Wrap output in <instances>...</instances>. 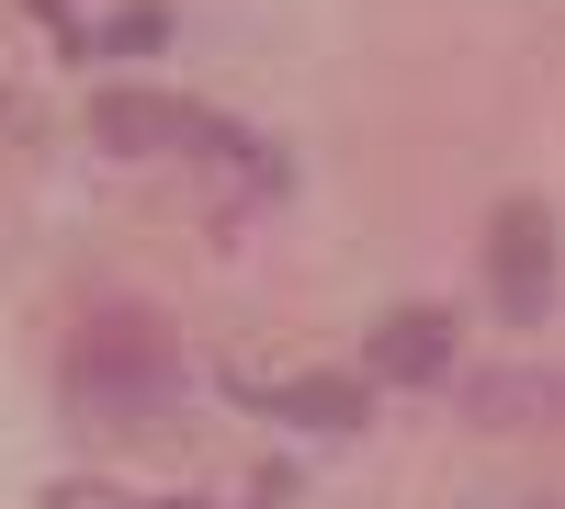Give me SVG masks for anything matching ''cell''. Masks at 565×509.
<instances>
[{"label": "cell", "instance_id": "obj_1", "mask_svg": "<svg viewBox=\"0 0 565 509\" xmlns=\"http://www.w3.org/2000/svg\"><path fill=\"white\" fill-rule=\"evenodd\" d=\"M90 136H103V148H125V159H159V148L249 159V136H238V125H215V114H193V103H170V91H103V103H90Z\"/></svg>", "mask_w": 565, "mask_h": 509}, {"label": "cell", "instance_id": "obj_2", "mask_svg": "<svg viewBox=\"0 0 565 509\" xmlns=\"http://www.w3.org/2000/svg\"><path fill=\"white\" fill-rule=\"evenodd\" d=\"M181 385V351L170 329H148V317H103V329L79 340V396H103V407H159Z\"/></svg>", "mask_w": 565, "mask_h": 509}, {"label": "cell", "instance_id": "obj_3", "mask_svg": "<svg viewBox=\"0 0 565 509\" xmlns=\"http://www.w3.org/2000/svg\"><path fill=\"white\" fill-rule=\"evenodd\" d=\"M487 295H498L509 329H543V317H554V215H543V204H509V215H498Z\"/></svg>", "mask_w": 565, "mask_h": 509}, {"label": "cell", "instance_id": "obj_4", "mask_svg": "<svg viewBox=\"0 0 565 509\" xmlns=\"http://www.w3.org/2000/svg\"><path fill=\"white\" fill-rule=\"evenodd\" d=\"M362 374H373V385H430V374H452V317H441V306H396V317H373Z\"/></svg>", "mask_w": 565, "mask_h": 509}, {"label": "cell", "instance_id": "obj_5", "mask_svg": "<svg viewBox=\"0 0 565 509\" xmlns=\"http://www.w3.org/2000/svg\"><path fill=\"white\" fill-rule=\"evenodd\" d=\"M271 407H282L295 431H362V407H373V396H362L351 374H306V385H282Z\"/></svg>", "mask_w": 565, "mask_h": 509}, {"label": "cell", "instance_id": "obj_6", "mask_svg": "<svg viewBox=\"0 0 565 509\" xmlns=\"http://www.w3.org/2000/svg\"><path fill=\"white\" fill-rule=\"evenodd\" d=\"M554 407H565V374H487V385H476V420H487V431L554 420Z\"/></svg>", "mask_w": 565, "mask_h": 509}]
</instances>
